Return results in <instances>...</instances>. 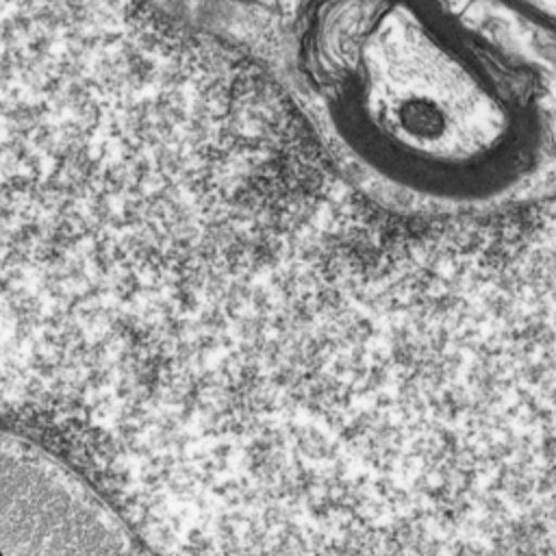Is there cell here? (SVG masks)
<instances>
[{"mask_svg": "<svg viewBox=\"0 0 556 556\" xmlns=\"http://www.w3.org/2000/svg\"><path fill=\"white\" fill-rule=\"evenodd\" d=\"M330 219L261 285L252 460L300 552H556V191Z\"/></svg>", "mask_w": 556, "mask_h": 556, "instance_id": "1", "label": "cell"}, {"mask_svg": "<svg viewBox=\"0 0 556 556\" xmlns=\"http://www.w3.org/2000/svg\"><path fill=\"white\" fill-rule=\"evenodd\" d=\"M556 41V0H489Z\"/></svg>", "mask_w": 556, "mask_h": 556, "instance_id": "3", "label": "cell"}, {"mask_svg": "<svg viewBox=\"0 0 556 556\" xmlns=\"http://www.w3.org/2000/svg\"><path fill=\"white\" fill-rule=\"evenodd\" d=\"M293 61L328 130L430 211L489 206L539 163V70L445 0H300Z\"/></svg>", "mask_w": 556, "mask_h": 556, "instance_id": "2", "label": "cell"}]
</instances>
